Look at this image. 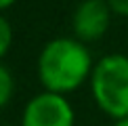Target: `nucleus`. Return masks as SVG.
Masks as SVG:
<instances>
[{"instance_id": "423d86ee", "label": "nucleus", "mask_w": 128, "mask_h": 126, "mask_svg": "<svg viewBox=\"0 0 128 126\" xmlns=\"http://www.w3.org/2000/svg\"><path fill=\"white\" fill-rule=\"evenodd\" d=\"M10 42H13V30H10L8 21L0 15V57L8 50Z\"/></svg>"}, {"instance_id": "20e7f679", "label": "nucleus", "mask_w": 128, "mask_h": 126, "mask_svg": "<svg viewBox=\"0 0 128 126\" xmlns=\"http://www.w3.org/2000/svg\"><path fill=\"white\" fill-rule=\"evenodd\" d=\"M109 4L105 0H84L74 13V32L80 40H97L109 28Z\"/></svg>"}, {"instance_id": "7ed1b4c3", "label": "nucleus", "mask_w": 128, "mask_h": 126, "mask_svg": "<svg viewBox=\"0 0 128 126\" xmlns=\"http://www.w3.org/2000/svg\"><path fill=\"white\" fill-rule=\"evenodd\" d=\"M21 126H74V109L63 94L46 90L30 99Z\"/></svg>"}, {"instance_id": "6e6552de", "label": "nucleus", "mask_w": 128, "mask_h": 126, "mask_svg": "<svg viewBox=\"0 0 128 126\" xmlns=\"http://www.w3.org/2000/svg\"><path fill=\"white\" fill-rule=\"evenodd\" d=\"M13 2H17V0H0V8H6V6H10Z\"/></svg>"}, {"instance_id": "0eeeda50", "label": "nucleus", "mask_w": 128, "mask_h": 126, "mask_svg": "<svg viewBox=\"0 0 128 126\" xmlns=\"http://www.w3.org/2000/svg\"><path fill=\"white\" fill-rule=\"evenodd\" d=\"M105 2L109 4V8L114 10V13L128 17V0H105Z\"/></svg>"}, {"instance_id": "f257e3e1", "label": "nucleus", "mask_w": 128, "mask_h": 126, "mask_svg": "<svg viewBox=\"0 0 128 126\" xmlns=\"http://www.w3.org/2000/svg\"><path fill=\"white\" fill-rule=\"evenodd\" d=\"M90 52L78 40L57 38L42 48L38 57V76L48 92H69L88 78Z\"/></svg>"}, {"instance_id": "1a4fd4ad", "label": "nucleus", "mask_w": 128, "mask_h": 126, "mask_svg": "<svg viewBox=\"0 0 128 126\" xmlns=\"http://www.w3.org/2000/svg\"><path fill=\"white\" fill-rule=\"evenodd\" d=\"M116 126H128V118H126V120H118Z\"/></svg>"}, {"instance_id": "f03ea898", "label": "nucleus", "mask_w": 128, "mask_h": 126, "mask_svg": "<svg viewBox=\"0 0 128 126\" xmlns=\"http://www.w3.org/2000/svg\"><path fill=\"white\" fill-rule=\"evenodd\" d=\"M90 88L97 105L116 120L128 118V57L107 55L103 57L92 74Z\"/></svg>"}, {"instance_id": "39448f33", "label": "nucleus", "mask_w": 128, "mask_h": 126, "mask_svg": "<svg viewBox=\"0 0 128 126\" xmlns=\"http://www.w3.org/2000/svg\"><path fill=\"white\" fill-rule=\"evenodd\" d=\"M13 86H15V82H13L10 72L4 65H0V107L10 99V94H13Z\"/></svg>"}]
</instances>
